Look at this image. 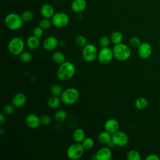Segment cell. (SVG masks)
Instances as JSON below:
<instances>
[{"instance_id": "1", "label": "cell", "mask_w": 160, "mask_h": 160, "mask_svg": "<svg viewBox=\"0 0 160 160\" xmlns=\"http://www.w3.org/2000/svg\"><path fill=\"white\" fill-rule=\"evenodd\" d=\"M76 73V67L73 63L70 61H65L59 64L57 71V78L62 81H68L71 79Z\"/></svg>"}, {"instance_id": "2", "label": "cell", "mask_w": 160, "mask_h": 160, "mask_svg": "<svg viewBox=\"0 0 160 160\" xmlns=\"http://www.w3.org/2000/svg\"><path fill=\"white\" fill-rule=\"evenodd\" d=\"M112 51L114 58L119 61L128 60L130 58L131 54L129 48L122 42L114 44V46L112 48Z\"/></svg>"}, {"instance_id": "3", "label": "cell", "mask_w": 160, "mask_h": 160, "mask_svg": "<svg viewBox=\"0 0 160 160\" xmlns=\"http://www.w3.org/2000/svg\"><path fill=\"white\" fill-rule=\"evenodd\" d=\"M23 22L24 21H22L21 16L14 12L8 14L4 19L6 26L12 31H16L21 28Z\"/></svg>"}, {"instance_id": "4", "label": "cell", "mask_w": 160, "mask_h": 160, "mask_svg": "<svg viewBox=\"0 0 160 160\" xmlns=\"http://www.w3.org/2000/svg\"><path fill=\"white\" fill-rule=\"evenodd\" d=\"M79 98L78 90L74 88H69L62 93L61 96V101L66 105H71L78 101Z\"/></svg>"}, {"instance_id": "5", "label": "cell", "mask_w": 160, "mask_h": 160, "mask_svg": "<svg viewBox=\"0 0 160 160\" xmlns=\"http://www.w3.org/2000/svg\"><path fill=\"white\" fill-rule=\"evenodd\" d=\"M25 43L24 40L19 37L12 38L8 44V49L13 55H19L24 51Z\"/></svg>"}, {"instance_id": "6", "label": "cell", "mask_w": 160, "mask_h": 160, "mask_svg": "<svg viewBox=\"0 0 160 160\" xmlns=\"http://www.w3.org/2000/svg\"><path fill=\"white\" fill-rule=\"evenodd\" d=\"M84 148L81 143L76 142L70 145L67 151L66 154L68 158L71 159H78L81 158L84 154Z\"/></svg>"}, {"instance_id": "7", "label": "cell", "mask_w": 160, "mask_h": 160, "mask_svg": "<svg viewBox=\"0 0 160 160\" xmlns=\"http://www.w3.org/2000/svg\"><path fill=\"white\" fill-rule=\"evenodd\" d=\"M98 49L93 44H87L82 48V56L84 60L86 62H91L94 61L98 57Z\"/></svg>"}, {"instance_id": "8", "label": "cell", "mask_w": 160, "mask_h": 160, "mask_svg": "<svg viewBox=\"0 0 160 160\" xmlns=\"http://www.w3.org/2000/svg\"><path fill=\"white\" fill-rule=\"evenodd\" d=\"M114 58L112 49L109 47L102 48L98 54V61L104 65L108 64L110 63Z\"/></svg>"}, {"instance_id": "9", "label": "cell", "mask_w": 160, "mask_h": 160, "mask_svg": "<svg viewBox=\"0 0 160 160\" xmlns=\"http://www.w3.org/2000/svg\"><path fill=\"white\" fill-rule=\"evenodd\" d=\"M69 21V16L63 12H58L54 14L51 18L53 26L57 28H64L68 25Z\"/></svg>"}, {"instance_id": "10", "label": "cell", "mask_w": 160, "mask_h": 160, "mask_svg": "<svg viewBox=\"0 0 160 160\" xmlns=\"http://www.w3.org/2000/svg\"><path fill=\"white\" fill-rule=\"evenodd\" d=\"M112 141L116 146L124 147L128 144L129 138L125 132L118 130L112 134Z\"/></svg>"}, {"instance_id": "11", "label": "cell", "mask_w": 160, "mask_h": 160, "mask_svg": "<svg viewBox=\"0 0 160 160\" xmlns=\"http://www.w3.org/2000/svg\"><path fill=\"white\" fill-rule=\"evenodd\" d=\"M24 121L26 126L30 129H36L41 124V118L33 113L28 114Z\"/></svg>"}, {"instance_id": "12", "label": "cell", "mask_w": 160, "mask_h": 160, "mask_svg": "<svg viewBox=\"0 0 160 160\" xmlns=\"http://www.w3.org/2000/svg\"><path fill=\"white\" fill-rule=\"evenodd\" d=\"M58 39L53 36L47 37L42 42L43 48L47 51H54L58 46Z\"/></svg>"}, {"instance_id": "13", "label": "cell", "mask_w": 160, "mask_h": 160, "mask_svg": "<svg viewBox=\"0 0 160 160\" xmlns=\"http://www.w3.org/2000/svg\"><path fill=\"white\" fill-rule=\"evenodd\" d=\"M152 47L148 42L141 43L138 48V52L139 56L142 59H147L150 57L152 53Z\"/></svg>"}, {"instance_id": "14", "label": "cell", "mask_w": 160, "mask_h": 160, "mask_svg": "<svg viewBox=\"0 0 160 160\" xmlns=\"http://www.w3.org/2000/svg\"><path fill=\"white\" fill-rule=\"evenodd\" d=\"M112 153L109 147H102L98 150L95 156L97 160H109L112 158Z\"/></svg>"}, {"instance_id": "15", "label": "cell", "mask_w": 160, "mask_h": 160, "mask_svg": "<svg viewBox=\"0 0 160 160\" xmlns=\"http://www.w3.org/2000/svg\"><path fill=\"white\" fill-rule=\"evenodd\" d=\"M104 130L112 134L119 130V124L118 121L114 118H110L106 120L104 125Z\"/></svg>"}, {"instance_id": "16", "label": "cell", "mask_w": 160, "mask_h": 160, "mask_svg": "<svg viewBox=\"0 0 160 160\" xmlns=\"http://www.w3.org/2000/svg\"><path fill=\"white\" fill-rule=\"evenodd\" d=\"M27 101L26 96L22 92L15 94L12 98V104L15 108H21L25 105Z\"/></svg>"}, {"instance_id": "17", "label": "cell", "mask_w": 160, "mask_h": 160, "mask_svg": "<svg viewBox=\"0 0 160 160\" xmlns=\"http://www.w3.org/2000/svg\"><path fill=\"white\" fill-rule=\"evenodd\" d=\"M40 11L42 16L47 19H51L55 14L53 7L49 4H43L41 8Z\"/></svg>"}, {"instance_id": "18", "label": "cell", "mask_w": 160, "mask_h": 160, "mask_svg": "<svg viewBox=\"0 0 160 160\" xmlns=\"http://www.w3.org/2000/svg\"><path fill=\"white\" fill-rule=\"evenodd\" d=\"M86 0H74L71 4V9L74 12H81L86 9Z\"/></svg>"}, {"instance_id": "19", "label": "cell", "mask_w": 160, "mask_h": 160, "mask_svg": "<svg viewBox=\"0 0 160 160\" xmlns=\"http://www.w3.org/2000/svg\"><path fill=\"white\" fill-rule=\"evenodd\" d=\"M26 45L29 49L32 51L36 50L40 46V41L39 38L34 36V35L29 36L26 39Z\"/></svg>"}, {"instance_id": "20", "label": "cell", "mask_w": 160, "mask_h": 160, "mask_svg": "<svg viewBox=\"0 0 160 160\" xmlns=\"http://www.w3.org/2000/svg\"><path fill=\"white\" fill-rule=\"evenodd\" d=\"M85 138H86V133L82 128H76L73 131L72 138L76 142L81 143L82 141L85 139Z\"/></svg>"}, {"instance_id": "21", "label": "cell", "mask_w": 160, "mask_h": 160, "mask_svg": "<svg viewBox=\"0 0 160 160\" xmlns=\"http://www.w3.org/2000/svg\"><path fill=\"white\" fill-rule=\"evenodd\" d=\"M112 139V134L104 130L101 132L98 136V141L103 144H107Z\"/></svg>"}, {"instance_id": "22", "label": "cell", "mask_w": 160, "mask_h": 160, "mask_svg": "<svg viewBox=\"0 0 160 160\" xmlns=\"http://www.w3.org/2000/svg\"><path fill=\"white\" fill-rule=\"evenodd\" d=\"M61 99L59 98V96H56L52 95L50 97L47 102L48 106L51 109H56L58 108L61 104Z\"/></svg>"}, {"instance_id": "23", "label": "cell", "mask_w": 160, "mask_h": 160, "mask_svg": "<svg viewBox=\"0 0 160 160\" xmlns=\"http://www.w3.org/2000/svg\"><path fill=\"white\" fill-rule=\"evenodd\" d=\"M110 39L111 41L114 44H118L122 42V41L123 39V35L121 32L119 31H115L111 34Z\"/></svg>"}, {"instance_id": "24", "label": "cell", "mask_w": 160, "mask_h": 160, "mask_svg": "<svg viewBox=\"0 0 160 160\" xmlns=\"http://www.w3.org/2000/svg\"><path fill=\"white\" fill-rule=\"evenodd\" d=\"M52 59L55 63L59 65L65 61L66 58L64 54L62 52L55 51L52 55Z\"/></svg>"}, {"instance_id": "25", "label": "cell", "mask_w": 160, "mask_h": 160, "mask_svg": "<svg viewBox=\"0 0 160 160\" xmlns=\"http://www.w3.org/2000/svg\"><path fill=\"white\" fill-rule=\"evenodd\" d=\"M67 118V112L63 109H59L56 111L54 115V118L56 121L62 122L66 120Z\"/></svg>"}, {"instance_id": "26", "label": "cell", "mask_w": 160, "mask_h": 160, "mask_svg": "<svg viewBox=\"0 0 160 160\" xmlns=\"http://www.w3.org/2000/svg\"><path fill=\"white\" fill-rule=\"evenodd\" d=\"M148 101L144 98L141 97L135 101V107L139 110H142L148 106Z\"/></svg>"}, {"instance_id": "27", "label": "cell", "mask_w": 160, "mask_h": 160, "mask_svg": "<svg viewBox=\"0 0 160 160\" xmlns=\"http://www.w3.org/2000/svg\"><path fill=\"white\" fill-rule=\"evenodd\" d=\"M19 58L22 62L24 63H28L31 61L32 59V56L30 52L24 51L19 54Z\"/></svg>"}, {"instance_id": "28", "label": "cell", "mask_w": 160, "mask_h": 160, "mask_svg": "<svg viewBox=\"0 0 160 160\" xmlns=\"http://www.w3.org/2000/svg\"><path fill=\"white\" fill-rule=\"evenodd\" d=\"M82 146L84 148V149H91L94 144V141L92 138L87 137L82 141Z\"/></svg>"}, {"instance_id": "29", "label": "cell", "mask_w": 160, "mask_h": 160, "mask_svg": "<svg viewBox=\"0 0 160 160\" xmlns=\"http://www.w3.org/2000/svg\"><path fill=\"white\" fill-rule=\"evenodd\" d=\"M126 158L128 160H140L141 155L138 151L132 149L127 153Z\"/></svg>"}, {"instance_id": "30", "label": "cell", "mask_w": 160, "mask_h": 160, "mask_svg": "<svg viewBox=\"0 0 160 160\" xmlns=\"http://www.w3.org/2000/svg\"><path fill=\"white\" fill-rule=\"evenodd\" d=\"M50 91L51 94L54 96H61L62 93L63 92V89L61 86L59 84H53L50 89Z\"/></svg>"}, {"instance_id": "31", "label": "cell", "mask_w": 160, "mask_h": 160, "mask_svg": "<svg viewBox=\"0 0 160 160\" xmlns=\"http://www.w3.org/2000/svg\"><path fill=\"white\" fill-rule=\"evenodd\" d=\"M15 106L12 104H6L2 108V112L5 115H11L15 111Z\"/></svg>"}, {"instance_id": "32", "label": "cell", "mask_w": 160, "mask_h": 160, "mask_svg": "<svg viewBox=\"0 0 160 160\" xmlns=\"http://www.w3.org/2000/svg\"><path fill=\"white\" fill-rule=\"evenodd\" d=\"M21 16L24 22H29L33 18V13L29 10H26L22 12Z\"/></svg>"}, {"instance_id": "33", "label": "cell", "mask_w": 160, "mask_h": 160, "mask_svg": "<svg viewBox=\"0 0 160 160\" xmlns=\"http://www.w3.org/2000/svg\"><path fill=\"white\" fill-rule=\"evenodd\" d=\"M75 42L79 47H82V48H83L88 44L86 38H85V36L82 35L78 36L75 39Z\"/></svg>"}, {"instance_id": "34", "label": "cell", "mask_w": 160, "mask_h": 160, "mask_svg": "<svg viewBox=\"0 0 160 160\" xmlns=\"http://www.w3.org/2000/svg\"><path fill=\"white\" fill-rule=\"evenodd\" d=\"M52 24L51 21H50L49 19H47V18H44L41 19L39 22V26L41 28H42L44 30L50 28Z\"/></svg>"}, {"instance_id": "35", "label": "cell", "mask_w": 160, "mask_h": 160, "mask_svg": "<svg viewBox=\"0 0 160 160\" xmlns=\"http://www.w3.org/2000/svg\"><path fill=\"white\" fill-rule=\"evenodd\" d=\"M110 41H111V39H109L108 36H102L99 39L98 42H99V44L102 48H105V47L109 46L110 44Z\"/></svg>"}, {"instance_id": "36", "label": "cell", "mask_w": 160, "mask_h": 160, "mask_svg": "<svg viewBox=\"0 0 160 160\" xmlns=\"http://www.w3.org/2000/svg\"><path fill=\"white\" fill-rule=\"evenodd\" d=\"M43 34H44V29L42 28H41L39 26L34 28L32 30V35H34V36L38 38L42 37Z\"/></svg>"}, {"instance_id": "37", "label": "cell", "mask_w": 160, "mask_h": 160, "mask_svg": "<svg viewBox=\"0 0 160 160\" xmlns=\"http://www.w3.org/2000/svg\"><path fill=\"white\" fill-rule=\"evenodd\" d=\"M51 118L48 114H44L41 117V124L44 126H48L51 122Z\"/></svg>"}, {"instance_id": "38", "label": "cell", "mask_w": 160, "mask_h": 160, "mask_svg": "<svg viewBox=\"0 0 160 160\" xmlns=\"http://www.w3.org/2000/svg\"><path fill=\"white\" fill-rule=\"evenodd\" d=\"M129 44L132 48H138L141 44L140 39L137 37H132L129 39Z\"/></svg>"}, {"instance_id": "39", "label": "cell", "mask_w": 160, "mask_h": 160, "mask_svg": "<svg viewBox=\"0 0 160 160\" xmlns=\"http://www.w3.org/2000/svg\"><path fill=\"white\" fill-rule=\"evenodd\" d=\"M146 160H159V158L158 155H156L155 154H151L148 155L146 157Z\"/></svg>"}, {"instance_id": "40", "label": "cell", "mask_w": 160, "mask_h": 160, "mask_svg": "<svg viewBox=\"0 0 160 160\" xmlns=\"http://www.w3.org/2000/svg\"><path fill=\"white\" fill-rule=\"evenodd\" d=\"M4 115L5 114L3 112L0 114V124H1V126H2L6 122V117Z\"/></svg>"}, {"instance_id": "41", "label": "cell", "mask_w": 160, "mask_h": 160, "mask_svg": "<svg viewBox=\"0 0 160 160\" xmlns=\"http://www.w3.org/2000/svg\"><path fill=\"white\" fill-rule=\"evenodd\" d=\"M106 145H107L108 147H109V148H114V146H116L115 144L113 142V141H112V139H111V141L110 142H109Z\"/></svg>"}, {"instance_id": "42", "label": "cell", "mask_w": 160, "mask_h": 160, "mask_svg": "<svg viewBox=\"0 0 160 160\" xmlns=\"http://www.w3.org/2000/svg\"><path fill=\"white\" fill-rule=\"evenodd\" d=\"M3 132H4V129L2 128H0V134L2 135L3 134Z\"/></svg>"}, {"instance_id": "43", "label": "cell", "mask_w": 160, "mask_h": 160, "mask_svg": "<svg viewBox=\"0 0 160 160\" xmlns=\"http://www.w3.org/2000/svg\"><path fill=\"white\" fill-rule=\"evenodd\" d=\"M159 48H160V44H159Z\"/></svg>"}]
</instances>
